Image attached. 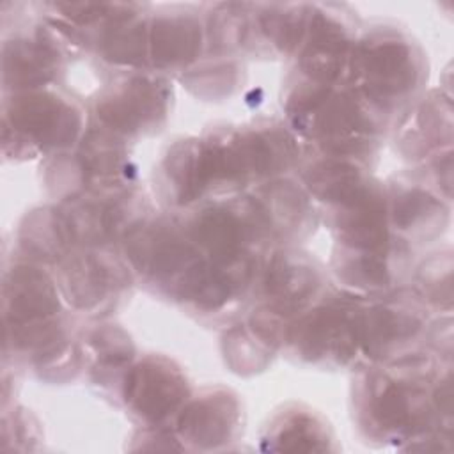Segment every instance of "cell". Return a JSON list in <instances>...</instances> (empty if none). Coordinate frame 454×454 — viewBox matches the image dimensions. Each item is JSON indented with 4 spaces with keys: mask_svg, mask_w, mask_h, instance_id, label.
Instances as JSON below:
<instances>
[{
    "mask_svg": "<svg viewBox=\"0 0 454 454\" xmlns=\"http://www.w3.org/2000/svg\"><path fill=\"white\" fill-rule=\"evenodd\" d=\"M450 362L420 348L383 362H358L351 413L367 443L404 450H450L452 419L436 408V383Z\"/></svg>",
    "mask_w": 454,
    "mask_h": 454,
    "instance_id": "6da1fadb",
    "label": "cell"
},
{
    "mask_svg": "<svg viewBox=\"0 0 454 454\" xmlns=\"http://www.w3.org/2000/svg\"><path fill=\"white\" fill-rule=\"evenodd\" d=\"M282 108L294 135L316 156L342 158L371 167L390 129L387 121L348 83L319 85L289 73Z\"/></svg>",
    "mask_w": 454,
    "mask_h": 454,
    "instance_id": "7a4b0ae2",
    "label": "cell"
},
{
    "mask_svg": "<svg viewBox=\"0 0 454 454\" xmlns=\"http://www.w3.org/2000/svg\"><path fill=\"white\" fill-rule=\"evenodd\" d=\"M427 53L419 39L390 21H376L355 41L346 83L388 124H395L426 92Z\"/></svg>",
    "mask_w": 454,
    "mask_h": 454,
    "instance_id": "3957f363",
    "label": "cell"
},
{
    "mask_svg": "<svg viewBox=\"0 0 454 454\" xmlns=\"http://www.w3.org/2000/svg\"><path fill=\"white\" fill-rule=\"evenodd\" d=\"M179 218L188 238L215 268L257 289L275 243L264 213L250 192L207 199Z\"/></svg>",
    "mask_w": 454,
    "mask_h": 454,
    "instance_id": "277c9868",
    "label": "cell"
},
{
    "mask_svg": "<svg viewBox=\"0 0 454 454\" xmlns=\"http://www.w3.org/2000/svg\"><path fill=\"white\" fill-rule=\"evenodd\" d=\"M135 278L153 294L186 309L199 291L207 259L188 238L176 215L149 216L122 241Z\"/></svg>",
    "mask_w": 454,
    "mask_h": 454,
    "instance_id": "5b68a950",
    "label": "cell"
},
{
    "mask_svg": "<svg viewBox=\"0 0 454 454\" xmlns=\"http://www.w3.org/2000/svg\"><path fill=\"white\" fill-rule=\"evenodd\" d=\"M2 149L12 161L73 151L87 124L83 106L71 96L48 87L11 92L2 105Z\"/></svg>",
    "mask_w": 454,
    "mask_h": 454,
    "instance_id": "8992f818",
    "label": "cell"
},
{
    "mask_svg": "<svg viewBox=\"0 0 454 454\" xmlns=\"http://www.w3.org/2000/svg\"><path fill=\"white\" fill-rule=\"evenodd\" d=\"M360 301V293L332 287L317 303L293 319L284 339V353L294 362L319 369L356 365L362 360Z\"/></svg>",
    "mask_w": 454,
    "mask_h": 454,
    "instance_id": "52a82bcc",
    "label": "cell"
},
{
    "mask_svg": "<svg viewBox=\"0 0 454 454\" xmlns=\"http://www.w3.org/2000/svg\"><path fill=\"white\" fill-rule=\"evenodd\" d=\"M172 99V83L165 74L124 71L92 98L90 122L131 144L163 129Z\"/></svg>",
    "mask_w": 454,
    "mask_h": 454,
    "instance_id": "ba28073f",
    "label": "cell"
},
{
    "mask_svg": "<svg viewBox=\"0 0 454 454\" xmlns=\"http://www.w3.org/2000/svg\"><path fill=\"white\" fill-rule=\"evenodd\" d=\"M51 270L64 301L74 312L92 317L115 310L135 280L128 259L117 247L73 248Z\"/></svg>",
    "mask_w": 454,
    "mask_h": 454,
    "instance_id": "9c48e42d",
    "label": "cell"
},
{
    "mask_svg": "<svg viewBox=\"0 0 454 454\" xmlns=\"http://www.w3.org/2000/svg\"><path fill=\"white\" fill-rule=\"evenodd\" d=\"M429 321V309L410 286L362 294L358 312L360 362H383L420 349Z\"/></svg>",
    "mask_w": 454,
    "mask_h": 454,
    "instance_id": "30bf717a",
    "label": "cell"
},
{
    "mask_svg": "<svg viewBox=\"0 0 454 454\" xmlns=\"http://www.w3.org/2000/svg\"><path fill=\"white\" fill-rule=\"evenodd\" d=\"M360 20L348 4H309V21L296 51L293 73L319 83H346Z\"/></svg>",
    "mask_w": 454,
    "mask_h": 454,
    "instance_id": "8fae6325",
    "label": "cell"
},
{
    "mask_svg": "<svg viewBox=\"0 0 454 454\" xmlns=\"http://www.w3.org/2000/svg\"><path fill=\"white\" fill-rule=\"evenodd\" d=\"M193 394L183 367L161 353H145L126 369L119 401L140 427L172 426Z\"/></svg>",
    "mask_w": 454,
    "mask_h": 454,
    "instance_id": "7c38bea8",
    "label": "cell"
},
{
    "mask_svg": "<svg viewBox=\"0 0 454 454\" xmlns=\"http://www.w3.org/2000/svg\"><path fill=\"white\" fill-rule=\"evenodd\" d=\"M78 50L43 16L2 44L4 94L48 89L60 82L69 55Z\"/></svg>",
    "mask_w": 454,
    "mask_h": 454,
    "instance_id": "4fadbf2b",
    "label": "cell"
},
{
    "mask_svg": "<svg viewBox=\"0 0 454 454\" xmlns=\"http://www.w3.org/2000/svg\"><path fill=\"white\" fill-rule=\"evenodd\" d=\"M332 289L326 268L298 247H275L262 268L259 301L289 323Z\"/></svg>",
    "mask_w": 454,
    "mask_h": 454,
    "instance_id": "5bb4252c",
    "label": "cell"
},
{
    "mask_svg": "<svg viewBox=\"0 0 454 454\" xmlns=\"http://www.w3.org/2000/svg\"><path fill=\"white\" fill-rule=\"evenodd\" d=\"M245 413L239 395L223 385L193 392L174 420L184 450L229 449L243 433Z\"/></svg>",
    "mask_w": 454,
    "mask_h": 454,
    "instance_id": "9a60e30c",
    "label": "cell"
},
{
    "mask_svg": "<svg viewBox=\"0 0 454 454\" xmlns=\"http://www.w3.org/2000/svg\"><path fill=\"white\" fill-rule=\"evenodd\" d=\"M57 280L46 266L16 259L4 273L2 312L5 335L44 326L66 314Z\"/></svg>",
    "mask_w": 454,
    "mask_h": 454,
    "instance_id": "2e32d148",
    "label": "cell"
},
{
    "mask_svg": "<svg viewBox=\"0 0 454 454\" xmlns=\"http://www.w3.org/2000/svg\"><path fill=\"white\" fill-rule=\"evenodd\" d=\"M206 12L195 5H161L149 11V69L160 74L184 73L204 57Z\"/></svg>",
    "mask_w": 454,
    "mask_h": 454,
    "instance_id": "e0dca14e",
    "label": "cell"
},
{
    "mask_svg": "<svg viewBox=\"0 0 454 454\" xmlns=\"http://www.w3.org/2000/svg\"><path fill=\"white\" fill-rule=\"evenodd\" d=\"M392 232L411 247L442 238L450 223V202L440 197L415 172L385 183Z\"/></svg>",
    "mask_w": 454,
    "mask_h": 454,
    "instance_id": "ac0fdd59",
    "label": "cell"
},
{
    "mask_svg": "<svg viewBox=\"0 0 454 454\" xmlns=\"http://www.w3.org/2000/svg\"><path fill=\"white\" fill-rule=\"evenodd\" d=\"M332 273L344 289L360 294L387 293L403 287L415 268L413 247L397 239L381 252H348L333 248Z\"/></svg>",
    "mask_w": 454,
    "mask_h": 454,
    "instance_id": "d6986e66",
    "label": "cell"
},
{
    "mask_svg": "<svg viewBox=\"0 0 454 454\" xmlns=\"http://www.w3.org/2000/svg\"><path fill=\"white\" fill-rule=\"evenodd\" d=\"M268 222L277 247H296L316 232L319 211L307 188L289 177H277L250 190Z\"/></svg>",
    "mask_w": 454,
    "mask_h": 454,
    "instance_id": "ffe728a7",
    "label": "cell"
},
{
    "mask_svg": "<svg viewBox=\"0 0 454 454\" xmlns=\"http://www.w3.org/2000/svg\"><path fill=\"white\" fill-rule=\"evenodd\" d=\"M403 158L422 163L431 154L452 149V101L442 89L424 92L394 128Z\"/></svg>",
    "mask_w": 454,
    "mask_h": 454,
    "instance_id": "44dd1931",
    "label": "cell"
},
{
    "mask_svg": "<svg viewBox=\"0 0 454 454\" xmlns=\"http://www.w3.org/2000/svg\"><path fill=\"white\" fill-rule=\"evenodd\" d=\"M309 21V4H248L243 53L266 59L296 55Z\"/></svg>",
    "mask_w": 454,
    "mask_h": 454,
    "instance_id": "7402d4cb",
    "label": "cell"
},
{
    "mask_svg": "<svg viewBox=\"0 0 454 454\" xmlns=\"http://www.w3.org/2000/svg\"><path fill=\"white\" fill-rule=\"evenodd\" d=\"M259 443L271 452H326L339 450L330 422L314 408L287 403L264 424Z\"/></svg>",
    "mask_w": 454,
    "mask_h": 454,
    "instance_id": "603a6c76",
    "label": "cell"
},
{
    "mask_svg": "<svg viewBox=\"0 0 454 454\" xmlns=\"http://www.w3.org/2000/svg\"><path fill=\"white\" fill-rule=\"evenodd\" d=\"M80 339L92 381L103 388L114 387V392L119 397L122 376L137 358V348L131 335L122 326L103 321L85 328Z\"/></svg>",
    "mask_w": 454,
    "mask_h": 454,
    "instance_id": "cb8c5ba5",
    "label": "cell"
},
{
    "mask_svg": "<svg viewBox=\"0 0 454 454\" xmlns=\"http://www.w3.org/2000/svg\"><path fill=\"white\" fill-rule=\"evenodd\" d=\"M74 248L60 206L30 209L18 229V257L53 268Z\"/></svg>",
    "mask_w": 454,
    "mask_h": 454,
    "instance_id": "d4e9b609",
    "label": "cell"
},
{
    "mask_svg": "<svg viewBox=\"0 0 454 454\" xmlns=\"http://www.w3.org/2000/svg\"><path fill=\"white\" fill-rule=\"evenodd\" d=\"M410 289L436 314L452 312V250L440 248L417 264L410 277Z\"/></svg>",
    "mask_w": 454,
    "mask_h": 454,
    "instance_id": "484cf974",
    "label": "cell"
},
{
    "mask_svg": "<svg viewBox=\"0 0 454 454\" xmlns=\"http://www.w3.org/2000/svg\"><path fill=\"white\" fill-rule=\"evenodd\" d=\"M239 60L229 53L204 55L195 66L181 74V82L197 98L220 99L229 98L241 82Z\"/></svg>",
    "mask_w": 454,
    "mask_h": 454,
    "instance_id": "4316f807",
    "label": "cell"
},
{
    "mask_svg": "<svg viewBox=\"0 0 454 454\" xmlns=\"http://www.w3.org/2000/svg\"><path fill=\"white\" fill-rule=\"evenodd\" d=\"M222 353L232 372L239 376H252L262 372L273 362L277 351L255 335L243 321L223 332Z\"/></svg>",
    "mask_w": 454,
    "mask_h": 454,
    "instance_id": "83f0119b",
    "label": "cell"
}]
</instances>
